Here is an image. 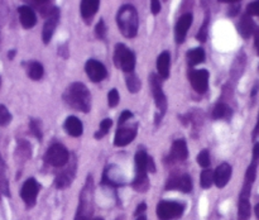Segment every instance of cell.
Wrapping results in <instances>:
<instances>
[{
  "label": "cell",
  "instance_id": "cell-27",
  "mask_svg": "<svg viewBox=\"0 0 259 220\" xmlns=\"http://www.w3.org/2000/svg\"><path fill=\"white\" fill-rule=\"evenodd\" d=\"M249 217H250L249 199H239V205H238V219L248 220Z\"/></svg>",
  "mask_w": 259,
  "mask_h": 220
},
{
  "label": "cell",
  "instance_id": "cell-38",
  "mask_svg": "<svg viewBox=\"0 0 259 220\" xmlns=\"http://www.w3.org/2000/svg\"><path fill=\"white\" fill-rule=\"evenodd\" d=\"M29 125H30V131L34 134L35 138H38L40 141V139H42V129H40L39 121L35 120V119H32Z\"/></svg>",
  "mask_w": 259,
  "mask_h": 220
},
{
  "label": "cell",
  "instance_id": "cell-8",
  "mask_svg": "<svg viewBox=\"0 0 259 220\" xmlns=\"http://www.w3.org/2000/svg\"><path fill=\"white\" fill-rule=\"evenodd\" d=\"M39 184L37 182V180L30 177L27 181L24 182V185L22 186V190H20V197L24 201V204L27 205L28 207H32L35 205V201H37V195L39 192Z\"/></svg>",
  "mask_w": 259,
  "mask_h": 220
},
{
  "label": "cell",
  "instance_id": "cell-47",
  "mask_svg": "<svg viewBox=\"0 0 259 220\" xmlns=\"http://www.w3.org/2000/svg\"><path fill=\"white\" fill-rule=\"evenodd\" d=\"M257 137H259V114H258V121L257 124H255L254 130H253V138H257Z\"/></svg>",
  "mask_w": 259,
  "mask_h": 220
},
{
  "label": "cell",
  "instance_id": "cell-35",
  "mask_svg": "<svg viewBox=\"0 0 259 220\" xmlns=\"http://www.w3.org/2000/svg\"><path fill=\"white\" fill-rule=\"evenodd\" d=\"M197 163L204 168H207L210 166V154L207 149H204L197 154Z\"/></svg>",
  "mask_w": 259,
  "mask_h": 220
},
{
  "label": "cell",
  "instance_id": "cell-1",
  "mask_svg": "<svg viewBox=\"0 0 259 220\" xmlns=\"http://www.w3.org/2000/svg\"><path fill=\"white\" fill-rule=\"evenodd\" d=\"M63 100L71 108L89 113L91 109V95L89 89L82 82H73L63 94Z\"/></svg>",
  "mask_w": 259,
  "mask_h": 220
},
{
  "label": "cell",
  "instance_id": "cell-49",
  "mask_svg": "<svg viewBox=\"0 0 259 220\" xmlns=\"http://www.w3.org/2000/svg\"><path fill=\"white\" fill-rule=\"evenodd\" d=\"M14 55H15V51L14 50L10 51V52L8 53V56H9V60H13V58H14Z\"/></svg>",
  "mask_w": 259,
  "mask_h": 220
},
{
  "label": "cell",
  "instance_id": "cell-16",
  "mask_svg": "<svg viewBox=\"0 0 259 220\" xmlns=\"http://www.w3.org/2000/svg\"><path fill=\"white\" fill-rule=\"evenodd\" d=\"M232 166L229 163H222L214 172V182L219 189L227 186L228 182L230 181L232 177Z\"/></svg>",
  "mask_w": 259,
  "mask_h": 220
},
{
  "label": "cell",
  "instance_id": "cell-19",
  "mask_svg": "<svg viewBox=\"0 0 259 220\" xmlns=\"http://www.w3.org/2000/svg\"><path fill=\"white\" fill-rule=\"evenodd\" d=\"M151 156L146 151H138L136 154V177H147L148 172V162Z\"/></svg>",
  "mask_w": 259,
  "mask_h": 220
},
{
  "label": "cell",
  "instance_id": "cell-24",
  "mask_svg": "<svg viewBox=\"0 0 259 220\" xmlns=\"http://www.w3.org/2000/svg\"><path fill=\"white\" fill-rule=\"evenodd\" d=\"M205 61V51L202 48H194L187 52V62L190 66L199 65Z\"/></svg>",
  "mask_w": 259,
  "mask_h": 220
},
{
  "label": "cell",
  "instance_id": "cell-4",
  "mask_svg": "<svg viewBox=\"0 0 259 220\" xmlns=\"http://www.w3.org/2000/svg\"><path fill=\"white\" fill-rule=\"evenodd\" d=\"M149 83H151V90L152 94H153L154 101H156L157 109L159 110V114H156V124H158L167 110V99L163 90H162L159 76H157L156 73H152L151 77H149Z\"/></svg>",
  "mask_w": 259,
  "mask_h": 220
},
{
  "label": "cell",
  "instance_id": "cell-18",
  "mask_svg": "<svg viewBox=\"0 0 259 220\" xmlns=\"http://www.w3.org/2000/svg\"><path fill=\"white\" fill-rule=\"evenodd\" d=\"M171 159L172 161H185L189 157V149L187 144L184 139H177L174 142L171 149Z\"/></svg>",
  "mask_w": 259,
  "mask_h": 220
},
{
  "label": "cell",
  "instance_id": "cell-10",
  "mask_svg": "<svg viewBox=\"0 0 259 220\" xmlns=\"http://www.w3.org/2000/svg\"><path fill=\"white\" fill-rule=\"evenodd\" d=\"M189 80L196 93L204 94L209 87V72L207 70H192L189 73Z\"/></svg>",
  "mask_w": 259,
  "mask_h": 220
},
{
  "label": "cell",
  "instance_id": "cell-39",
  "mask_svg": "<svg viewBox=\"0 0 259 220\" xmlns=\"http://www.w3.org/2000/svg\"><path fill=\"white\" fill-rule=\"evenodd\" d=\"M95 33H96V37L100 38V39H104V38H105L106 25H105V23H104L103 19L99 20V23H98V24H96Z\"/></svg>",
  "mask_w": 259,
  "mask_h": 220
},
{
  "label": "cell",
  "instance_id": "cell-21",
  "mask_svg": "<svg viewBox=\"0 0 259 220\" xmlns=\"http://www.w3.org/2000/svg\"><path fill=\"white\" fill-rule=\"evenodd\" d=\"M99 7H100V2L99 0H83V2H81L80 9L83 19L86 22H91L94 15L99 10Z\"/></svg>",
  "mask_w": 259,
  "mask_h": 220
},
{
  "label": "cell",
  "instance_id": "cell-44",
  "mask_svg": "<svg viewBox=\"0 0 259 220\" xmlns=\"http://www.w3.org/2000/svg\"><path fill=\"white\" fill-rule=\"evenodd\" d=\"M146 210H147L146 202H142V204H139L138 206H137V210H136V212H134V214H136V216H141L142 212H144Z\"/></svg>",
  "mask_w": 259,
  "mask_h": 220
},
{
  "label": "cell",
  "instance_id": "cell-17",
  "mask_svg": "<svg viewBox=\"0 0 259 220\" xmlns=\"http://www.w3.org/2000/svg\"><path fill=\"white\" fill-rule=\"evenodd\" d=\"M18 13H19V19L23 27L27 28V29L34 27L35 23H37V15L32 8L28 7V5H23V7L18 8Z\"/></svg>",
  "mask_w": 259,
  "mask_h": 220
},
{
  "label": "cell",
  "instance_id": "cell-2",
  "mask_svg": "<svg viewBox=\"0 0 259 220\" xmlns=\"http://www.w3.org/2000/svg\"><path fill=\"white\" fill-rule=\"evenodd\" d=\"M116 24L125 38L136 37L139 28L138 12L136 8L131 4L123 5L116 14Z\"/></svg>",
  "mask_w": 259,
  "mask_h": 220
},
{
  "label": "cell",
  "instance_id": "cell-48",
  "mask_svg": "<svg viewBox=\"0 0 259 220\" xmlns=\"http://www.w3.org/2000/svg\"><path fill=\"white\" fill-rule=\"evenodd\" d=\"M254 211H255V216H257V217H258V220H259V202H258L257 205H255Z\"/></svg>",
  "mask_w": 259,
  "mask_h": 220
},
{
  "label": "cell",
  "instance_id": "cell-28",
  "mask_svg": "<svg viewBox=\"0 0 259 220\" xmlns=\"http://www.w3.org/2000/svg\"><path fill=\"white\" fill-rule=\"evenodd\" d=\"M125 82H126V87H128V90L131 91L132 94H136L141 90V87H142L141 80L137 77V75L134 72L126 73Z\"/></svg>",
  "mask_w": 259,
  "mask_h": 220
},
{
  "label": "cell",
  "instance_id": "cell-23",
  "mask_svg": "<svg viewBox=\"0 0 259 220\" xmlns=\"http://www.w3.org/2000/svg\"><path fill=\"white\" fill-rule=\"evenodd\" d=\"M239 32H240V34H242L243 38H249L250 35L254 34V32H255L254 22H253L252 17H250V15H248L247 13L243 15L242 19H240V22H239Z\"/></svg>",
  "mask_w": 259,
  "mask_h": 220
},
{
  "label": "cell",
  "instance_id": "cell-51",
  "mask_svg": "<svg viewBox=\"0 0 259 220\" xmlns=\"http://www.w3.org/2000/svg\"><path fill=\"white\" fill-rule=\"evenodd\" d=\"M95 220H103V219H95Z\"/></svg>",
  "mask_w": 259,
  "mask_h": 220
},
{
  "label": "cell",
  "instance_id": "cell-14",
  "mask_svg": "<svg viewBox=\"0 0 259 220\" xmlns=\"http://www.w3.org/2000/svg\"><path fill=\"white\" fill-rule=\"evenodd\" d=\"M192 20H194V17H192L191 13H186V14H184L177 20L176 27H175V39H176V43L181 45V43L185 42L187 30L191 27Z\"/></svg>",
  "mask_w": 259,
  "mask_h": 220
},
{
  "label": "cell",
  "instance_id": "cell-30",
  "mask_svg": "<svg viewBox=\"0 0 259 220\" xmlns=\"http://www.w3.org/2000/svg\"><path fill=\"white\" fill-rule=\"evenodd\" d=\"M32 4H34L33 7H34L43 17H48V14H50V13L52 12L53 8H55V5H52L51 2H33Z\"/></svg>",
  "mask_w": 259,
  "mask_h": 220
},
{
  "label": "cell",
  "instance_id": "cell-40",
  "mask_svg": "<svg viewBox=\"0 0 259 220\" xmlns=\"http://www.w3.org/2000/svg\"><path fill=\"white\" fill-rule=\"evenodd\" d=\"M247 14L248 15H255V17H259V0L258 2H253L248 5L247 8Z\"/></svg>",
  "mask_w": 259,
  "mask_h": 220
},
{
  "label": "cell",
  "instance_id": "cell-5",
  "mask_svg": "<svg viewBox=\"0 0 259 220\" xmlns=\"http://www.w3.org/2000/svg\"><path fill=\"white\" fill-rule=\"evenodd\" d=\"M93 214V179H88L86 186L81 194L80 205L75 220H90Z\"/></svg>",
  "mask_w": 259,
  "mask_h": 220
},
{
  "label": "cell",
  "instance_id": "cell-12",
  "mask_svg": "<svg viewBox=\"0 0 259 220\" xmlns=\"http://www.w3.org/2000/svg\"><path fill=\"white\" fill-rule=\"evenodd\" d=\"M85 71L93 82H100L108 76L105 66L96 60H89L85 65Z\"/></svg>",
  "mask_w": 259,
  "mask_h": 220
},
{
  "label": "cell",
  "instance_id": "cell-33",
  "mask_svg": "<svg viewBox=\"0 0 259 220\" xmlns=\"http://www.w3.org/2000/svg\"><path fill=\"white\" fill-rule=\"evenodd\" d=\"M111 125H113V120H111V119H104L100 123V129H99V131L95 133V138L101 139L104 136H106V134L109 133V130H110Z\"/></svg>",
  "mask_w": 259,
  "mask_h": 220
},
{
  "label": "cell",
  "instance_id": "cell-6",
  "mask_svg": "<svg viewBox=\"0 0 259 220\" xmlns=\"http://www.w3.org/2000/svg\"><path fill=\"white\" fill-rule=\"evenodd\" d=\"M185 205L177 201H161L157 205V216L159 220H177L182 216Z\"/></svg>",
  "mask_w": 259,
  "mask_h": 220
},
{
  "label": "cell",
  "instance_id": "cell-36",
  "mask_svg": "<svg viewBox=\"0 0 259 220\" xmlns=\"http://www.w3.org/2000/svg\"><path fill=\"white\" fill-rule=\"evenodd\" d=\"M10 120H12V114L9 113V110L4 105L0 104V126L7 125V124L10 123Z\"/></svg>",
  "mask_w": 259,
  "mask_h": 220
},
{
  "label": "cell",
  "instance_id": "cell-45",
  "mask_svg": "<svg viewBox=\"0 0 259 220\" xmlns=\"http://www.w3.org/2000/svg\"><path fill=\"white\" fill-rule=\"evenodd\" d=\"M252 161H254V162L259 161V143L254 144V148H253V159Z\"/></svg>",
  "mask_w": 259,
  "mask_h": 220
},
{
  "label": "cell",
  "instance_id": "cell-13",
  "mask_svg": "<svg viewBox=\"0 0 259 220\" xmlns=\"http://www.w3.org/2000/svg\"><path fill=\"white\" fill-rule=\"evenodd\" d=\"M166 190H179V191L189 194L192 191V180L190 174L172 176L166 184Z\"/></svg>",
  "mask_w": 259,
  "mask_h": 220
},
{
  "label": "cell",
  "instance_id": "cell-46",
  "mask_svg": "<svg viewBox=\"0 0 259 220\" xmlns=\"http://www.w3.org/2000/svg\"><path fill=\"white\" fill-rule=\"evenodd\" d=\"M255 34H254V46H255V50H257L258 55H259V29L255 30Z\"/></svg>",
  "mask_w": 259,
  "mask_h": 220
},
{
  "label": "cell",
  "instance_id": "cell-31",
  "mask_svg": "<svg viewBox=\"0 0 259 220\" xmlns=\"http://www.w3.org/2000/svg\"><path fill=\"white\" fill-rule=\"evenodd\" d=\"M200 182H201V186L204 189H210L214 182V172L210 168H205L204 171L201 172V179H200Z\"/></svg>",
  "mask_w": 259,
  "mask_h": 220
},
{
  "label": "cell",
  "instance_id": "cell-9",
  "mask_svg": "<svg viewBox=\"0 0 259 220\" xmlns=\"http://www.w3.org/2000/svg\"><path fill=\"white\" fill-rule=\"evenodd\" d=\"M138 133V123H134L132 125H120L115 133L114 144L116 147H124L134 141Z\"/></svg>",
  "mask_w": 259,
  "mask_h": 220
},
{
  "label": "cell",
  "instance_id": "cell-32",
  "mask_svg": "<svg viewBox=\"0 0 259 220\" xmlns=\"http://www.w3.org/2000/svg\"><path fill=\"white\" fill-rule=\"evenodd\" d=\"M149 187L148 177H136L133 181V189L139 192H146Z\"/></svg>",
  "mask_w": 259,
  "mask_h": 220
},
{
  "label": "cell",
  "instance_id": "cell-42",
  "mask_svg": "<svg viewBox=\"0 0 259 220\" xmlns=\"http://www.w3.org/2000/svg\"><path fill=\"white\" fill-rule=\"evenodd\" d=\"M151 10L152 14H158V13L161 12V3L157 2V0H153V2L151 3Z\"/></svg>",
  "mask_w": 259,
  "mask_h": 220
},
{
  "label": "cell",
  "instance_id": "cell-11",
  "mask_svg": "<svg viewBox=\"0 0 259 220\" xmlns=\"http://www.w3.org/2000/svg\"><path fill=\"white\" fill-rule=\"evenodd\" d=\"M58 20H60V9L55 7L52 9V12L48 14L45 25H43L42 39L45 45H48L51 42V39H52V35L55 33L56 27H57Z\"/></svg>",
  "mask_w": 259,
  "mask_h": 220
},
{
  "label": "cell",
  "instance_id": "cell-22",
  "mask_svg": "<svg viewBox=\"0 0 259 220\" xmlns=\"http://www.w3.org/2000/svg\"><path fill=\"white\" fill-rule=\"evenodd\" d=\"M169 52L164 51L157 58V71L161 78L166 80L169 76V63H171V57H169Z\"/></svg>",
  "mask_w": 259,
  "mask_h": 220
},
{
  "label": "cell",
  "instance_id": "cell-41",
  "mask_svg": "<svg viewBox=\"0 0 259 220\" xmlns=\"http://www.w3.org/2000/svg\"><path fill=\"white\" fill-rule=\"evenodd\" d=\"M132 116H133V113H132V111H129V110H124L123 113H121V115L119 116L118 125H119V126H120V125H124V124H125L126 121H128L129 119L132 118Z\"/></svg>",
  "mask_w": 259,
  "mask_h": 220
},
{
  "label": "cell",
  "instance_id": "cell-26",
  "mask_svg": "<svg viewBox=\"0 0 259 220\" xmlns=\"http://www.w3.org/2000/svg\"><path fill=\"white\" fill-rule=\"evenodd\" d=\"M232 116V109L224 103H219L215 105L214 110H212V118L214 119H225Z\"/></svg>",
  "mask_w": 259,
  "mask_h": 220
},
{
  "label": "cell",
  "instance_id": "cell-25",
  "mask_svg": "<svg viewBox=\"0 0 259 220\" xmlns=\"http://www.w3.org/2000/svg\"><path fill=\"white\" fill-rule=\"evenodd\" d=\"M43 73H45V70H43L42 63L37 62V61H33V62L28 63V76H29L32 80H40Z\"/></svg>",
  "mask_w": 259,
  "mask_h": 220
},
{
  "label": "cell",
  "instance_id": "cell-15",
  "mask_svg": "<svg viewBox=\"0 0 259 220\" xmlns=\"http://www.w3.org/2000/svg\"><path fill=\"white\" fill-rule=\"evenodd\" d=\"M75 173H76V159H73L72 164L67 167L66 169H63L61 173H58L55 179V185L56 189L63 190L66 187L70 186L72 184L73 179H75Z\"/></svg>",
  "mask_w": 259,
  "mask_h": 220
},
{
  "label": "cell",
  "instance_id": "cell-50",
  "mask_svg": "<svg viewBox=\"0 0 259 220\" xmlns=\"http://www.w3.org/2000/svg\"><path fill=\"white\" fill-rule=\"evenodd\" d=\"M137 220H147V217L144 216V215H141V216L137 217Z\"/></svg>",
  "mask_w": 259,
  "mask_h": 220
},
{
  "label": "cell",
  "instance_id": "cell-7",
  "mask_svg": "<svg viewBox=\"0 0 259 220\" xmlns=\"http://www.w3.org/2000/svg\"><path fill=\"white\" fill-rule=\"evenodd\" d=\"M70 161V153L62 144H53L45 154V162L53 167H63Z\"/></svg>",
  "mask_w": 259,
  "mask_h": 220
},
{
  "label": "cell",
  "instance_id": "cell-43",
  "mask_svg": "<svg viewBox=\"0 0 259 220\" xmlns=\"http://www.w3.org/2000/svg\"><path fill=\"white\" fill-rule=\"evenodd\" d=\"M232 4H233V5H232V9L229 10V15H230V17H234V15H237L238 12H239V9H240V3H239V2H237V3L233 2Z\"/></svg>",
  "mask_w": 259,
  "mask_h": 220
},
{
  "label": "cell",
  "instance_id": "cell-3",
  "mask_svg": "<svg viewBox=\"0 0 259 220\" xmlns=\"http://www.w3.org/2000/svg\"><path fill=\"white\" fill-rule=\"evenodd\" d=\"M114 63L125 73H131L136 67V55L123 43H118L114 51Z\"/></svg>",
  "mask_w": 259,
  "mask_h": 220
},
{
  "label": "cell",
  "instance_id": "cell-37",
  "mask_svg": "<svg viewBox=\"0 0 259 220\" xmlns=\"http://www.w3.org/2000/svg\"><path fill=\"white\" fill-rule=\"evenodd\" d=\"M108 103L110 108H115L119 103V93L116 89H113V90L109 91L108 94Z\"/></svg>",
  "mask_w": 259,
  "mask_h": 220
},
{
  "label": "cell",
  "instance_id": "cell-29",
  "mask_svg": "<svg viewBox=\"0 0 259 220\" xmlns=\"http://www.w3.org/2000/svg\"><path fill=\"white\" fill-rule=\"evenodd\" d=\"M0 192L9 196V182L5 174V163L0 156Z\"/></svg>",
  "mask_w": 259,
  "mask_h": 220
},
{
  "label": "cell",
  "instance_id": "cell-34",
  "mask_svg": "<svg viewBox=\"0 0 259 220\" xmlns=\"http://www.w3.org/2000/svg\"><path fill=\"white\" fill-rule=\"evenodd\" d=\"M209 22H210V15H209V13H207L206 18H205V20H204V24H202V27L200 28L199 32H197L196 39L199 40V42H201V43L206 42V39H207V27H209Z\"/></svg>",
  "mask_w": 259,
  "mask_h": 220
},
{
  "label": "cell",
  "instance_id": "cell-20",
  "mask_svg": "<svg viewBox=\"0 0 259 220\" xmlns=\"http://www.w3.org/2000/svg\"><path fill=\"white\" fill-rule=\"evenodd\" d=\"M63 128H65L66 133L70 134L71 137H80L83 133L82 121L76 116H68L65 120Z\"/></svg>",
  "mask_w": 259,
  "mask_h": 220
}]
</instances>
